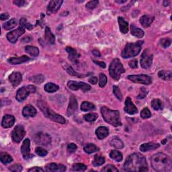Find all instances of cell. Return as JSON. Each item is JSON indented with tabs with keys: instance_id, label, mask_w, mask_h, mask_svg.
Here are the masks:
<instances>
[{
	"instance_id": "f907efd6",
	"label": "cell",
	"mask_w": 172,
	"mask_h": 172,
	"mask_svg": "<svg viewBox=\"0 0 172 172\" xmlns=\"http://www.w3.org/2000/svg\"><path fill=\"white\" fill-rule=\"evenodd\" d=\"M171 40L170 39H167V38L162 39V40H160L161 45H162L163 48H165L169 47L171 45Z\"/></svg>"
},
{
	"instance_id": "d590c367",
	"label": "cell",
	"mask_w": 172,
	"mask_h": 172,
	"mask_svg": "<svg viewBox=\"0 0 172 172\" xmlns=\"http://www.w3.org/2000/svg\"><path fill=\"white\" fill-rule=\"evenodd\" d=\"M104 163H105V158H104V157L99 155H95L92 162V164L93 165V166L95 167L102 166Z\"/></svg>"
},
{
	"instance_id": "ac0fdd59",
	"label": "cell",
	"mask_w": 172,
	"mask_h": 172,
	"mask_svg": "<svg viewBox=\"0 0 172 172\" xmlns=\"http://www.w3.org/2000/svg\"><path fill=\"white\" fill-rule=\"evenodd\" d=\"M66 51L67 53L69 54V58L75 64H77L79 62V58L80 57V55L77 53V52L76 49H74L73 48L67 47L66 48Z\"/></svg>"
},
{
	"instance_id": "003e7915",
	"label": "cell",
	"mask_w": 172,
	"mask_h": 172,
	"mask_svg": "<svg viewBox=\"0 0 172 172\" xmlns=\"http://www.w3.org/2000/svg\"><path fill=\"white\" fill-rule=\"evenodd\" d=\"M169 3H170L169 1H164L163 2V6L165 7L168 6H169Z\"/></svg>"
},
{
	"instance_id": "be15d7a7",
	"label": "cell",
	"mask_w": 172,
	"mask_h": 172,
	"mask_svg": "<svg viewBox=\"0 0 172 172\" xmlns=\"http://www.w3.org/2000/svg\"><path fill=\"white\" fill-rule=\"evenodd\" d=\"M8 18H9V14L7 13L2 14L0 15V19H1V20H6Z\"/></svg>"
},
{
	"instance_id": "9f6ffc18",
	"label": "cell",
	"mask_w": 172,
	"mask_h": 172,
	"mask_svg": "<svg viewBox=\"0 0 172 172\" xmlns=\"http://www.w3.org/2000/svg\"><path fill=\"white\" fill-rule=\"evenodd\" d=\"M77 146L74 143H70L67 145V151L69 153H73L77 150Z\"/></svg>"
},
{
	"instance_id": "30bf717a",
	"label": "cell",
	"mask_w": 172,
	"mask_h": 172,
	"mask_svg": "<svg viewBox=\"0 0 172 172\" xmlns=\"http://www.w3.org/2000/svg\"><path fill=\"white\" fill-rule=\"evenodd\" d=\"M127 78L134 83L141 84L144 85H149L152 83V79L147 75H131Z\"/></svg>"
},
{
	"instance_id": "f5cc1de1",
	"label": "cell",
	"mask_w": 172,
	"mask_h": 172,
	"mask_svg": "<svg viewBox=\"0 0 172 172\" xmlns=\"http://www.w3.org/2000/svg\"><path fill=\"white\" fill-rule=\"evenodd\" d=\"M98 3L99 2L97 1V0H96V1H90L86 3V7L89 10H93L96 8L97 5L98 4Z\"/></svg>"
},
{
	"instance_id": "d6986e66",
	"label": "cell",
	"mask_w": 172,
	"mask_h": 172,
	"mask_svg": "<svg viewBox=\"0 0 172 172\" xmlns=\"http://www.w3.org/2000/svg\"><path fill=\"white\" fill-rule=\"evenodd\" d=\"M8 79L14 87H16L22 82V74L19 72H13L10 75Z\"/></svg>"
},
{
	"instance_id": "e0dca14e",
	"label": "cell",
	"mask_w": 172,
	"mask_h": 172,
	"mask_svg": "<svg viewBox=\"0 0 172 172\" xmlns=\"http://www.w3.org/2000/svg\"><path fill=\"white\" fill-rule=\"evenodd\" d=\"M124 110L129 114H134L138 113L137 107L134 106L130 97H127L125 100V106Z\"/></svg>"
},
{
	"instance_id": "91938a15",
	"label": "cell",
	"mask_w": 172,
	"mask_h": 172,
	"mask_svg": "<svg viewBox=\"0 0 172 172\" xmlns=\"http://www.w3.org/2000/svg\"><path fill=\"white\" fill-rule=\"evenodd\" d=\"M26 2L24 0H16V1H14V3L15 5H16L19 7L23 6L25 4Z\"/></svg>"
},
{
	"instance_id": "8fae6325",
	"label": "cell",
	"mask_w": 172,
	"mask_h": 172,
	"mask_svg": "<svg viewBox=\"0 0 172 172\" xmlns=\"http://www.w3.org/2000/svg\"><path fill=\"white\" fill-rule=\"evenodd\" d=\"M26 134L25 130L23 126L18 125L15 127L12 133V139L14 143H19L23 139Z\"/></svg>"
},
{
	"instance_id": "d4e9b609",
	"label": "cell",
	"mask_w": 172,
	"mask_h": 172,
	"mask_svg": "<svg viewBox=\"0 0 172 172\" xmlns=\"http://www.w3.org/2000/svg\"><path fill=\"white\" fill-rule=\"evenodd\" d=\"M160 147L159 144L155 143H147L142 144L140 147V151L143 152H146L151 150H155V149H158Z\"/></svg>"
},
{
	"instance_id": "816d5d0a",
	"label": "cell",
	"mask_w": 172,
	"mask_h": 172,
	"mask_svg": "<svg viewBox=\"0 0 172 172\" xmlns=\"http://www.w3.org/2000/svg\"><path fill=\"white\" fill-rule=\"evenodd\" d=\"M9 170L14 172H21L22 171V166L20 164H14L9 167Z\"/></svg>"
},
{
	"instance_id": "f546056e",
	"label": "cell",
	"mask_w": 172,
	"mask_h": 172,
	"mask_svg": "<svg viewBox=\"0 0 172 172\" xmlns=\"http://www.w3.org/2000/svg\"><path fill=\"white\" fill-rule=\"evenodd\" d=\"M45 39L47 43L50 44H54L55 42V36L51 32L50 28L46 27L45 28Z\"/></svg>"
},
{
	"instance_id": "8d00e7d4",
	"label": "cell",
	"mask_w": 172,
	"mask_h": 172,
	"mask_svg": "<svg viewBox=\"0 0 172 172\" xmlns=\"http://www.w3.org/2000/svg\"><path fill=\"white\" fill-rule=\"evenodd\" d=\"M84 150L85 153H88V154H92V153H93L98 151L99 148L97 147L94 144L89 143V144L86 145L84 147Z\"/></svg>"
},
{
	"instance_id": "4316f807",
	"label": "cell",
	"mask_w": 172,
	"mask_h": 172,
	"mask_svg": "<svg viewBox=\"0 0 172 172\" xmlns=\"http://www.w3.org/2000/svg\"><path fill=\"white\" fill-rule=\"evenodd\" d=\"M118 22L120 27V31L122 34H126L129 32V23L122 17L118 18Z\"/></svg>"
},
{
	"instance_id": "ba28073f",
	"label": "cell",
	"mask_w": 172,
	"mask_h": 172,
	"mask_svg": "<svg viewBox=\"0 0 172 172\" xmlns=\"http://www.w3.org/2000/svg\"><path fill=\"white\" fill-rule=\"evenodd\" d=\"M34 141L35 143L42 146H47L51 143V137L48 134L44 133H39L35 134L33 137Z\"/></svg>"
},
{
	"instance_id": "e7e4bbea",
	"label": "cell",
	"mask_w": 172,
	"mask_h": 172,
	"mask_svg": "<svg viewBox=\"0 0 172 172\" xmlns=\"http://www.w3.org/2000/svg\"><path fill=\"white\" fill-rule=\"evenodd\" d=\"M92 54L96 56V57H101V54L100 52L98 51H97V50H93L92 51Z\"/></svg>"
},
{
	"instance_id": "8992f818",
	"label": "cell",
	"mask_w": 172,
	"mask_h": 172,
	"mask_svg": "<svg viewBox=\"0 0 172 172\" xmlns=\"http://www.w3.org/2000/svg\"><path fill=\"white\" fill-rule=\"evenodd\" d=\"M110 76L116 81H118L122 73L125 72V69L119 59H115L112 61L109 67Z\"/></svg>"
},
{
	"instance_id": "db71d44e",
	"label": "cell",
	"mask_w": 172,
	"mask_h": 172,
	"mask_svg": "<svg viewBox=\"0 0 172 172\" xmlns=\"http://www.w3.org/2000/svg\"><path fill=\"white\" fill-rule=\"evenodd\" d=\"M102 171H112V172H118V170L117 169V167H114L113 165H108L104 167V168H102Z\"/></svg>"
},
{
	"instance_id": "11a10c76",
	"label": "cell",
	"mask_w": 172,
	"mask_h": 172,
	"mask_svg": "<svg viewBox=\"0 0 172 172\" xmlns=\"http://www.w3.org/2000/svg\"><path fill=\"white\" fill-rule=\"evenodd\" d=\"M147 93H148V91H147V89H145V88H141V91H140L139 95L137 96V98H139V99H143V98H145L146 96H147Z\"/></svg>"
},
{
	"instance_id": "bcb514c9",
	"label": "cell",
	"mask_w": 172,
	"mask_h": 172,
	"mask_svg": "<svg viewBox=\"0 0 172 172\" xmlns=\"http://www.w3.org/2000/svg\"><path fill=\"white\" fill-rule=\"evenodd\" d=\"M113 93L115 95V96L117 97V99H118L120 101H121L122 100V94L121 92V89L117 85L113 86Z\"/></svg>"
},
{
	"instance_id": "6125c7cd",
	"label": "cell",
	"mask_w": 172,
	"mask_h": 172,
	"mask_svg": "<svg viewBox=\"0 0 172 172\" xmlns=\"http://www.w3.org/2000/svg\"><path fill=\"white\" fill-rule=\"evenodd\" d=\"M93 62H94L96 64H97L98 65H99L100 67H102L103 69H104V68H106V63H104V62H102V61H93Z\"/></svg>"
},
{
	"instance_id": "b9f144b4",
	"label": "cell",
	"mask_w": 172,
	"mask_h": 172,
	"mask_svg": "<svg viewBox=\"0 0 172 172\" xmlns=\"http://www.w3.org/2000/svg\"><path fill=\"white\" fill-rule=\"evenodd\" d=\"M72 170L74 171H85L87 170V166L83 163H76L73 165Z\"/></svg>"
},
{
	"instance_id": "5b68a950",
	"label": "cell",
	"mask_w": 172,
	"mask_h": 172,
	"mask_svg": "<svg viewBox=\"0 0 172 172\" xmlns=\"http://www.w3.org/2000/svg\"><path fill=\"white\" fill-rule=\"evenodd\" d=\"M143 44V41H138L137 43H127L122 52V57L124 59H128L136 57L141 52Z\"/></svg>"
},
{
	"instance_id": "277c9868",
	"label": "cell",
	"mask_w": 172,
	"mask_h": 172,
	"mask_svg": "<svg viewBox=\"0 0 172 172\" xmlns=\"http://www.w3.org/2000/svg\"><path fill=\"white\" fill-rule=\"evenodd\" d=\"M37 105L39 107L40 110L43 112V114H44L46 117H47L48 118L51 119V121H53L54 122H58L59 124H65L66 121L65 119L63 118L62 116L57 114L55 112L51 110L49 106H48L47 105L46 103H44V102H43V101H39L37 104Z\"/></svg>"
},
{
	"instance_id": "7c38bea8",
	"label": "cell",
	"mask_w": 172,
	"mask_h": 172,
	"mask_svg": "<svg viewBox=\"0 0 172 172\" xmlns=\"http://www.w3.org/2000/svg\"><path fill=\"white\" fill-rule=\"evenodd\" d=\"M67 85H68L69 89L74 91H76L81 89L82 91L85 92L90 90L91 89V86L89 85L85 84L84 82H77L76 81H69L68 84H67Z\"/></svg>"
},
{
	"instance_id": "6da1fadb",
	"label": "cell",
	"mask_w": 172,
	"mask_h": 172,
	"mask_svg": "<svg viewBox=\"0 0 172 172\" xmlns=\"http://www.w3.org/2000/svg\"><path fill=\"white\" fill-rule=\"evenodd\" d=\"M123 170L126 171H148L147 162L143 155L133 153L126 158Z\"/></svg>"
},
{
	"instance_id": "e575fe53",
	"label": "cell",
	"mask_w": 172,
	"mask_h": 172,
	"mask_svg": "<svg viewBox=\"0 0 172 172\" xmlns=\"http://www.w3.org/2000/svg\"><path fill=\"white\" fill-rule=\"evenodd\" d=\"M0 160H1L2 163L7 164L13 162V158L8 153H0Z\"/></svg>"
},
{
	"instance_id": "7402d4cb",
	"label": "cell",
	"mask_w": 172,
	"mask_h": 172,
	"mask_svg": "<svg viewBox=\"0 0 172 172\" xmlns=\"http://www.w3.org/2000/svg\"><path fill=\"white\" fill-rule=\"evenodd\" d=\"M36 110L35 108L32 106V105H27L24 108L23 110H22V114L24 117L26 118H29V117H34L36 115Z\"/></svg>"
},
{
	"instance_id": "4dcf8cb0",
	"label": "cell",
	"mask_w": 172,
	"mask_h": 172,
	"mask_svg": "<svg viewBox=\"0 0 172 172\" xmlns=\"http://www.w3.org/2000/svg\"><path fill=\"white\" fill-rule=\"evenodd\" d=\"M158 76L161 79L166 81H171L172 79L171 71L162 70L158 73Z\"/></svg>"
},
{
	"instance_id": "7dc6e473",
	"label": "cell",
	"mask_w": 172,
	"mask_h": 172,
	"mask_svg": "<svg viewBox=\"0 0 172 172\" xmlns=\"http://www.w3.org/2000/svg\"><path fill=\"white\" fill-rule=\"evenodd\" d=\"M67 72L72 76H77L78 77H83L85 76H84V75H82V74H80V73H77L76 71H75L71 66L68 67L67 68Z\"/></svg>"
},
{
	"instance_id": "836d02e7",
	"label": "cell",
	"mask_w": 172,
	"mask_h": 172,
	"mask_svg": "<svg viewBox=\"0 0 172 172\" xmlns=\"http://www.w3.org/2000/svg\"><path fill=\"white\" fill-rule=\"evenodd\" d=\"M25 51L32 57H37L39 55V48L33 46H27L25 47Z\"/></svg>"
},
{
	"instance_id": "52a82bcc",
	"label": "cell",
	"mask_w": 172,
	"mask_h": 172,
	"mask_svg": "<svg viewBox=\"0 0 172 172\" xmlns=\"http://www.w3.org/2000/svg\"><path fill=\"white\" fill-rule=\"evenodd\" d=\"M36 90V87L32 85L24 86V87H22L18 90L16 93V98L18 102H23L24 100L27 99V98L29 96L30 93H35Z\"/></svg>"
},
{
	"instance_id": "83f0119b",
	"label": "cell",
	"mask_w": 172,
	"mask_h": 172,
	"mask_svg": "<svg viewBox=\"0 0 172 172\" xmlns=\"http://www.w3.org/2000/svg\"><path fill=\"white\" fill-rule=\"evenodd\" d=\"M130 33L133 36H136L137 38H143L145 35V32L143 30L137 28L133 24L130 25Z\"/></svg>"
},
{
	"instance_id": "c3c4849f",
	"label": "cell",
	"mask_w": 172,
	"mask_h": 172,
	"mask_svg": "<svg viewBox=\"0 0 172 172\" xmlns=\"http://www.w3.org/2000/svg\"><path fill=\"white\" fill-rule=\"evenodd\" d=\"M107 77L105 76V74L100 73V81L99 84L101 88H104L107 84Z\"/></svg>"
},
{
	"instance_id": "ab89813d",
	"label": "cell",
	"mask_w": 172,
	"mask_h": 172,
	"mask_svg": "<svg viewBox=\"0 0 172 172\" xmlns=\"http://www.w3.org/2000/svg\"><path fill=\"white\" fill-rule=\"evenodd\" d=\"M151 106L155 110H159L163 109L162 102L159 99H154L151 102Z\"/></svg>"
},
{
	"instance_id": "7a4b0ae2",
	"label": "cell",
	"mask_w": 172,
	"mask_h": 172,
	"mask_svg": "<svg viewBox=\"0 0 172 172\" xmlns=\"http://www.w3.org/2000/svg\"><path fill=\"white\" fill-rule=\"evenodd\" d=\"M151 162L153 168L157 171L166 172L171 170V159L163 153H158L153 155Z\"/></svg>"
},
{
	"instance_id": "7bdbcfd3",
	"label": "cell",
	"mask_w": 172,
	"mask_h": 172,
	"mask_svg": "<svg viewBox=\"0 0 172 172\" xmlns=\"http://www.w3.org/2000/svg\"><path fill=\"white\" fill-rule=\"evenodd\" d=\"M20 24L21 27L27 28L28 30H32L33 28V26L31 24H30L25 18H21L20 20Z\"/></svg>"
},
{
	"instance_id": "6f0895ef",
	"label": "cell",
	"mask_w": 172,
	"mask_h": 172,
	"mask_svg": "<svg viewBox=\"0 0 172 172\" xmlns=\"http://www.w3.org/2000/svg\"><path fill=\"white\" fill-rule=\"evenodd\" d=\"M129 66L131 67L133 69H137L138 67V61L137 59H134V60H132V61H130L129 63Z\"/></svg>"
},
{
	"instance_id": "f6af8a7d",
	"label": "cell",
	"mask_w": 172,
	"mask_h": 172,
	"mask_svg": "<svg viewBox=\"0 0 172 172\" xmlns=\"http://www.w3.org/2000/svg\"><path fill=\"white\" fill-rule=\"evenodd\" d=\"M141 117L142 118H143V119H147V118H151V111L149 110V109L147 107H145V108H143V109L141 110Z\"/></svg>"
},
{
	"instance_id": "d6a6232c",
	"label": "cell",
	"mask_w": 172,
	"mask_h": 172,
	"mask_svg": "<svg viewBox=\"0 0 172 172\" xmlns=\"http://www.w3.org/2000/svg\"><path fill=\"white\" fill-rule=\"evenodd\" d=\"M18 24V22L17 20L15 19V18H12L10 20L6 22V23H4L3 24V27L4 28L6 31H9V30H11L14 28V27H16Z\"/></svg>"
},
{
	"instance_id": "cb8c5ba5",
	"label": "cell",
	"mask_w": 172,
	"mask_h": 172,
	"mask_svg": "<svg viewBox=\"0 0 172 172\" xmlns=\"http://www.w3.org/2000/svg\"><path fill=\"white\" fill-rule=\"evenodd\" d=\"M155 18L153 16H149V15H143L140 18V23L145 28H148L150 27L153 22L154 21Z\"/></svg>"
},
{
	"instance_id": "9c48e42d",
	"label": "cell",
	"mask_w": 172,
	"mask_h": 172,
	"mask_svg": "<svg viewBox=\"0 0 172 172\" xmlns=\"http://www.w3.org/2000/svg\"><path fill=\"white\" fill-rule=\"evenodd\" d=\"M141 65L143 69H149L151 68L153 63V54L149 49L145 50L141 56Z\"/></svg>"
},
{
	"instance_id": "44dd1931",
	"label": "cell",
	"mask_w": 172,
	"mask_h": 172,
	"mask_svg": "<svg viewBox=\"0 0 172 172\" xmlns=\"http://www.w3.org/2000/svg\"><path fill=\"white\" fill-rule=\"evenodd\" d=\"M45 170L47 171H65L66 170V166L62 165V164H57L55 163H49L46 166Z\"/></svg>"
},
{
	"instance_id": "3957f363",
	"label": "cell",
	"mask_w": 172,
	"mask_h": 172,
	"mask_svg": "<svg viewBox=\"0 0 172 172\" xmlns=\"http://www.w3.org/2000/svg\"><path fill=\"white\" fill-rule=\"evenodd\" d=\"M102 117L108 124L114 126H122V122L121 121V116L118 110H110L106 106H102L100 109Z\"/></svg>"
},
{
	"instance_id": "60d3db41",
	"label": "cell",
	"mask_w": 172,
	"mask_h": 172,
	"mask_svg": "<svg viewBox=\"0 0 172 172\" xmlns=\"http://www.w3.org/2000/svg\"><path fill=\"white\" fill-rule=\"evenodd\" d=\"M29 80L36 84H40L44 81V77L43 75H37V76L31 77Z\"/></svg>"
},
{
	"instance_id": "680465c9",
	"label": "cell",
	"mask_w": 172,
	"mask_h": 172,
	"mask_svg": "<svg viewBox=\"0 0 172 172\" xmlns=\"http://www.w3.org/2000/svg\"><path fill=\"white\" fill-rule=\"evenodd\" d=\"M28 171L29 172H39V171L43 172V171H44V170L43 169V168H41L40 167H34L31 168V169H29Z\"/></svg>"
},
{
	"instance_id": "1f68e13d",
	"label": "cell",
	"mask_w": 172,
	"mask_h": 172,
	"mask_svg": "<svg viewBox=\"0 0 172 172\" xmlns=\"http://www.w3.org/2000/svg\"><path fill=\"white\" fill-rule=\"evenodd\" d=\"M110 158L117 162H121L123 159L122 153L117 150H113L110 153Z\"/></svg>"
},
{
	"instance_id": "603a6c76",
	"label": "cell",
	"mask_w": 172,
	"mask_h": 172,
	"mask_svg": "<svg viewBox=\"0 0 172 172\" xmlns=\"http://www.w3.org/2000/svg\"><path fill=\"white\" fill-rule=\"evenodd\" d=\"M31 59H30L26 55H23L22 57H13V58H10L7 61L8 63H10V64L12 65H19V64H22L23 63H26L29 61Z\"/></svg>"
},
{
	"instance_id": "03108f58",
	"label": "cell",
	"mask_w": 172,
	"mask_h": 172,
	"mask_svg": "<svg viewBox=\"0 0 172 172\" xmlns=\"http://www.w3.org/2000/svg\"><path fill=\"white\" fill-rule=\"evenodd\" d=\"M115 2L118 3H124L126 2V0H122V1H120V0H118H118H116Z\"/></svg>"
},
{
	"instance_id": "9a60e30c",
	"label": "cell",
	"mask_w": 172,
	"mask_h": 172,
	"mask_svg": "<svg viewBox=\"0 0 172 172\" xmlns=\"http://www.w3.org/2000/svg\"><path fill=\"white\" fill-rule=\"evenodd\" d=\"M63 3L61 0H52L49 2L47 7V13L48 14H55L57 12V11L61 7V6Z\"/></svg>"
},
{
	"instance_id": "ffe728a7",
	"label": "cell",
	"mask_w": 172,
	"mask_h": 172,
	"mask_svg": "<svg viewBox=\"0 0 172 172\" xmlns=\"http://www.w3.org/2000/svg\"><path fill=\"white\" fill-rule=\"evenodd\" d=\"M15 121H16V120H15L14 116L6 114L3 117L2 125L3 128L5 129L10 128V127H12L14 125Z\"/></svg>"
},
{
	"instance_id": "4fadbf2b",
	"label": "cell",
	"mask_w": 172,
	"mask_h": 172,
	"mask_svg": "<svg viewBox=\"0 0 172 172\" xmlns=\"http://www.w3.org/2000/svg\"><path fill=\"white\" fill-rule=\"evenodd\" d=\"M24 32H25V29L24 28L20 27L16 30H14V31L7 34V39L11 43L14 44L16 43L18 39L19 38L21 35H23Z\"/></svg>"
},
{
	"instance_id": "5bb4252c",
	"label": "cell",
	"mask_w": 172,
	"mask_h": 172,
	"mask_svg": "<svg viewBox=\"0 0 172 172\" xmlns=\"http://www.w3.org/2000/svg\"><path fill=\"white\" fill-rule=\"evenodd\" d=\"M30 145H31V141H30L29 139H26L22 143V145L21 147V153L24 159L28 160L30 158H31L32 156H33L31 154Z\"/></svg>"
},
{
	"instance_id": "94428289",
	"label": "cell",
	"mask_w": 172,
	"mask_h": 172,
	"mask_svg": "<svg viewBox=\"0 0 172 172\" xmlns=\"http://www.w3.org/2000/svg\"><path fill=\"white\" fill-rule=\"evenodd\" d=\"M98 77H95V76H93L92 77H90L89 79V83H91L93 85H95L97 84V82H98Z\"/></svg>"
},
{
	"instance_id": "681fc988",
	"label": "cell",
	"mask_w": 172,
	"mask_h": 172,
	"mask_svg": "<svg viewBox=\"0 0 172 172\" xmlns=\"http://www.w3.org/2000/svg\"><path fill=\"white\" fill-rule=\"evenodd\" d=\"M36 153L40 157H45L48 154V151L42 147H36L35 149Z\"/></svg>"
},
{
	"instance_id": "f35d334b",
	"label": "cell",
	"mask_w": 172,
	"mask_h": 172,
	"mask_svg": "<svg viewBox=\"0 0 172 172\" xmlns=\"http://www.w3.org/2000/svg\"><path fill=\"white\" fill-rule=\"evenodd\" d=\"M95 109L94 104L89 102H84L81 105V110L84 112H88Z\"/></svg>"
},
{
	"instance_id": "74e56055",
	"label": "cell",
	"mask_w": 172,
	"mask_h": 172,
	"mask_svg": "<svg viewBox=\"0 0 172 172\" xmlns=\"http://www.w3.org/2000/svg\"><path fill=\"white\" fill-rule=\"evenodd\" d=\"M59 87L55 84L53 83H48L44 85V90L48 93H54L59 90Z\"/></svg>"
},
{
	"instance_id": "ee69618b",
	"label": "cell",
	"mask_w": 172,
	"mask_h": 172,
	"mask_svg": "<svg viewBox=\"0 0 172 172\" xmlns=\"http://www.w3.org/2000/svg\"><path fill=\"white\" fill-rule=\"evenodd\" d=\"M84 118L85 121H87L88 122H93L95 121H96V119L98 118V114L94 113H89L84 115Z\"/></svg>"
},
{
	"instance_id": "2e32d148",
	"label": "cell",
	"mask_w": 172,
	"mask_h": 172,
	"mask_svg": "<svg viewBox=\"0 0 172 172\" xmlns=\"http://www.w3.org/2000/svg\"><path fill=\"white\" fill-rule=\"evenodd\" d=\"M78 104H77V101L73 95H72L70 97V100H69V104L68 106V108H67V114L68 117H71L73 114H75L76 110H77Z\"/></svg>"
},
{
	"instance_id": "484cf974",
	"label": "cell",
	"mask_w": 172,
	"mask_h": 172,
	"mask_svg": "<svg viewBox=\"0 0 172 172\" xmlns=\"http://www.w3.org/2000/svg\"><path fill=\"white\" fill-rule=\"evenodd\" d=\"M109 130L106 126H100L96 130V134L99 139H104L108 137Z\"/></svg>"
},
{
	"instance_id": "f1b7e54d",
	"label": "cell",
	"mask_w": 172,
	"mask_h": 172,
	"mask_svg": "<svg viewBox=\"0 0 172 172\" xmlns=\"http://www.w3.org/2000/svg\"><path fill=\"white\" fill-rule=\"evenodd\" d=\"M110 145L112 147L118 149H121L124 147V143H123V142L117 137L112 138L111 140L110 141Z\"/></svg>"
}]
</instances>
